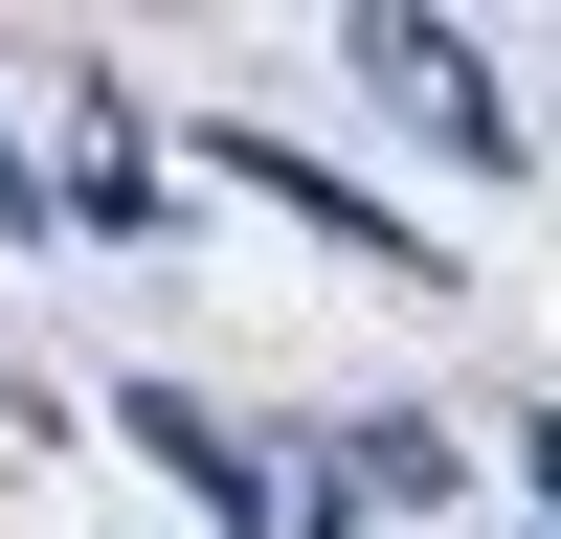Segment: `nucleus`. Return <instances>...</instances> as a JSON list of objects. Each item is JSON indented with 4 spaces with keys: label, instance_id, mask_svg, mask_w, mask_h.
I'll return each instance as SVG.
<instances>
[{
    "label": "nucleus",
    "instance_id": "f03ea898",
    "mask_svg": "<svg viewBox=\"0 0 561 539\" xmlns=\"http://www.w3.org/2000/svg\"><path fill=\"white\" fill-rule=\"evenodd\" d=\"M135 449H158L180 494H203V539H293V472H270L225 404H180V382H135Z\"/></svg>",
    "mask_w": 561,
    "mask_h": 539
},
{
    "label": "nucleus",
    "instance_id": "7ed1b4c3",
    "mask_svg": "<svg viewBox=\"0 0 561 539\" xmlns=\"http://www.w3.org/2000/svg\"><path fill=\"white\" fill-rule=\"evenodd\" d=\"M203 158H225V180H270V203H293V225H337L359 270H427V225H382V203H359V180H314L293 135H203Z\"/></svg>",
    "mask_w": 561,
    "mask_h": 539
},
{
    "label": "nucleus",
    "instance_id": "20e7f679",
    "mask_svg": "<svg viewBox=\"0 0 561 539\" xmlns=\"http://www.w3.org/2000/svg\"><path fill=\"white\" fill-rule=\"evenodd\" d=\"M45 203H68V180H45V158H23V135H0V248H23V225H45Z\"/></svg>",
    "mask_w": 561,
    "mask_h": 539
},
{
    "label": "nucleus",
    "instance_id": "39448f33",
    "mask_svg": "<svg viewBox=\"0 0 561 539\" xmlns=\"http://www.w3.org/2000/svg\"><path fill=\"white\" fill-rule=\"evenodd\" d=\"M517 472H539V494H561V427H539V449H517Z\"/></svg>",
    "mask_w": 561,
    "mask_h": 539
},
{
    "label": "nucleus",
    "instance_id": "f257e3e1",
    "mask_svg": "<svg viewBox=\"0 0 561 539\" xmlns=\"http://www.w3.org/2000/svg\"><path fill=\"white\" fill-rule=\"evenodd\" d=\"M359 68H382L404 113H427V158H472V180H517V158H539V135L494 113V68H472L449 23H404V0H359Z\"/></svg>",
    "mask_w": 561,
    "mask_h": 539
}]
</instances>
